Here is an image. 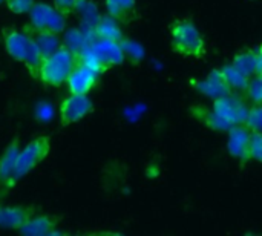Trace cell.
Returning a JSON list of instances; mask_svg holds the SVG:
<instances>
[{
    "label": "cell",
    "mask_w": 262,
    "mask_h": 236,
    "mask_svg": "<svg viewBox=\"0 0 262 236\" xmlns=\"http://www.w3.org/2000/svg\"><path fill=\"white\" fill-rule=\"evenodd\" d=\"M200 118L213 129L218 131H229L232 126L236 124H244L246 117L249 114V109L246 108V104L239 100L229 95L215 98L212 109L206 111V109H200Z\"/></svg>",
    "instance_id": "obj_1"
},
{
    "label": "cell",
    "mask_w": 262,
    "mask_h": 236,
    "mask_svg": "<svg viewBox=\"0 0 262 236\" xmlns=\"http://www.w3.org/2000/svg\"><path fill=\"white\" fill-rule=\"evenodd\" d=\"M170 41L175 52L189 58H201L206 54V40L190 18H177L170 25Z\"/></svg>",
    "instance_id": "obj_2"
},
{
    "label": "cell",
    "mask_w": 262,
    "mask_h": 236,
    "mask_svg": "<svg viewBox=\"0 0 262 236\" xmlns=\"http://www.w3.org/2000/svg\"><path fill=\"white\" fill-rule=\"evenodd\" d=\"M78 61L91 66L100 74L106 72L111 66L120 65L124 58V51L121 43L111 41L104 38H97L81 52H77Z\"/></svg>",
    "instance_id": "obj_3"
},
{
    "label": "cell",
    "mask_w": 262,
    "mask_h": 236,
    "mask_svg": "<svg viewBox=\"0 0 262 236\" xmlns=\"http://www.w3.org/2000/svg\"><path fill=\"white\" fill-rule=\"evenodd\" d=\"M77 61V52L61 45L55 52L43 58L37 78H40L48 86H61L66 83Z\"/></svg>",
    "instance_id": "obj_4"
},
{
    "label": "cell",
    "mask_w": 262,
    "mask_h": 236,
    "mask_svg": "<svg viewBox=\"0 0 262 236\" xmlns=\"http://www.w3.org/2000/svg\"><path fill=\"white\" fill-rule=\"evenodd\" d=\"M51 152V138L48 135H40L31 140L25 147L20 149L15 169L9 183V187L15 186L21 178L32 172Z\"/></svg>",
    "instance_id": "obj_5"
},
{
    "label": "cell",
    "mask_w": 262,
    "mask_h": 236,
    "mask_svg": "<svg viewBox=\"0 0 262 236\" xmlns=\"http://www.w3.org/2000/svg\"><path fill=\"white\" fill-rule=\"evenodd\" d=\"M29 14V29L35 32H52L61 34L66 28L64 14L52 5L35 2Z\"/></svg>",
    "instance_id": "obj_6"
},
{
    "label": "cell",
    "mask_w": 262,
    "mask_h": 236,
    "mask_svg": "<svg viewBox=\"0 0 262 236\" xmlns=\"http://www.w3.org/2000/svg\"><path fill=\"white\" fill-rule=\"evenodd\" d=\"M94 111V103L88 95L69 94L60 104V123L61 126H71L81 121Z\"/></svg>",
    "instance_id": "obj_7"
},
{
    "label": "cell",
    "mask_w": 262,
    "mask_h": 236,
    "mask_svg": "<svg viewBox=\"0 0 262 236\" xmlns=\"http://www.w3.org/2000/svg\"><path fill=\"white\" fill-rule=\"evenodd\" d=\"M100 72L92 69L91 66L77 61V65L74 66V69L71 71L68 80H66V86L69 94H83L88 95L98 83L100 78Z\"/></svg>",
    "instance_id": "obj_8"
},
{
    "label": "cell",
    "mask_w": 262,
    "mask_h": 236,
    "mask_svg": "<svg viewBox=\"0 0 262 236\" xmlns=\"http://www.w3.org/2000/svg\"><path fill=\"white\" fill-rule=\"evenodd\" d=\"M2 38L8 55H11L15 61L23 63L28 54L31 34H28L26 31H18L15 28H3Z\"/></svg>",
    "instance_id": "obj_9"
},
{
    "label": "cell",
    "mask_w": 262,
    "mask_h": 236,
    "mask_svg": "<svg viewBox=\"0 0 262 236\" xmlns=\"http://www.w3.org/2000/svg\"><path fill=\"white\" fill-rule=\"evenodd\" d=\"M250 135H252V131L246 124H236L229 129L227 151L233 158L243 163L250 160V154H249Z\"/></svg>",
    "instance_id": "obj_10"
},
{
    "label": "cell",
    "mask_w": 262,
    "mask_h": 236,
    "mask_svg": "<svg viewBox=\"0 0 262 236\" xmlns=\"http://www.w3.org/2000/svg\"><path fill=\"white\" fill-rule=\"evenodd\" d=\"M32 215H35V209L28 206L0 207V227L20 230Z\"/></svg>",
    "instance_id": "obj_11"
},
{
    "label": "cell",
    "mask_w": 262,
    "mask_h": 236,
    "mask_svg": "<svg viewBox=\"0 0 262 236\" xmlns=\"http://www.w3.org/2000/svg\"><path fill=\"white\" fill-rule=\"evenodd\" d=\"M196 89L200 92H203L204 95L210 97V98H220L224 95H229L232 92V88L229 86L224 74L221 69H215L212 71L204 80H201L196 86Z\"/></svg>",
    "instance_id": "obj_12"
},
{
    "label": "cell",
    "mask_w": 262,
    "mask_h": 236,
    "mask_svg": "<svg viewBox=\"0 0 262 236\" xmlns=\"http://www.w3.org/2000/svg\"><path fill=\"white\" fill-rule=\"evenodd\" d=\"M58 224V220L52 215H46V213H35L32 215L26 224L18 230L20 235L25 236H48L55 233V227Z\"/></svg>",
    "instance_id": "obj_13"
},
{
    "label": "cell",
    "mask_w": 262,
    "mask_h": 236,
    "mask_svg": "<svg viewBox=\"0 0 262 236\" xmlns=\"http://www.w3.org/2000/svg\"><path fill=\"white\" fill-rule=\"evenodd\" d=\"M20 140L14 138L6 149L3 151V154L0 155V181L5 184V187L9 189V183L15 169V163L18 158V152H20Z\"/></svg>",
    "instance_id": "obj_14"
},
{
    "label": "cell",
    "mask_w": 262,
    "mask_h": 236,
    "mask_svg": "<svg viewBox=\"0 0 262 236\" xmlns=\"http://www.w3.org/2000/svg\"><path fill=\"white\" fill-rule=\"evenodd\" d=\"M107 14L114 17L118 22H129L137 11V2L135 0H104Z\"/></svg>",
    "instance_id": "obj_15"
},
{
    "label": "cell",
    "mask_w": 262,
    "mask_h": 236,
    "mask_svg": "<svg viewBox=\"0 0 262 236\" xmlns=\"http://www.w3.org/2000/svg\"><path fill=\"white\" fill-rule=\"evenodd\" d=\"M95 35H97V38L123 43V31L118 25V20H115L111 15L98 20V23L95 25Z\"/></svg>",
    "instance_id": "obj_16"
},
{
    "label": "cell",
    "mask_w": 262,
    "mask_h": 236,
    "mask_svg": "<svg viewBox=\"0 0 262 236\" xmlns=\"http://www.w3.org/2000/svg\"><path fill=\"white\" fill-rule=\"evenodd\" d=\"M232 65H233L241 74H244L246 77H249V78L255 77V75H256V71H258L256 51L246 49V51L238 52V54L233 57Z\"/></svg>",
    "instance_id": "obj_17"
},
{
    "label": "cell",
    "mask_w": 262,
    "mask_h": 236,
    "mask_svg": "<svg viewBox=\"0 0 262 236\" xmlns=\"http://www.w3.org/2000/svg\"><path fill=\"white\" fill-rule=\"evenodd\" d=\"M43 54L37 45V40L34 35H31V40H29V48H28V54H26V58L23 61V65L26 66V69L29 71V74L32 77H38V69H40V65L43 61Z\"/></svg>",
    "instance_id": "obj_18"
},
{
    "label": "cell",
    "mask_w": 262,
    "mask_h": 236,
    "mask_svg": "<svg viewBox=\"0 0 262 236\" xmlns=\"http://www.w3.org/2000/svg\"><path fill=\"white\" fill-rule=\"evenodd\" d=\"M221 71H223V74H224V77H226V80H227V83H229V86H230L232 89L247 91L249 83H250V78L246 77L244 74H241L232 63L223 66Z\"/></svg>",
    "instance_id": "obj_19"
},
{
    "label": "cell",
    "mask_w": 262,
    "mask_h": 236,
    "mask_svg": "<svg viewBox=\"0 0 262 236\" xmlns=\"http://www.w3.org/2000/svg\"><path fill=\"white\" fill-rule=\"evenodd\" d=\"M60 34H52V32H35V40H37V45L43 54V57H48L51 55L52 52H55L60 46H61V41L58 38Z\"/></svg>",
    "instance_id": "obj_20"
},
{
    "label": "cell",
    "mask_w": 262,
    "mask_h": 236,
    "mask_svg": "<svg viewBox=\"0 0 262 236\" xmlns=\"http://www.w3.org/2000/svg\"><path fill=\"white\" fill-rule=\"evenodd\" d=\"M244 124L252 132H259V134H262V104H256L252 109H249V114L246 117Z\"/></svg>",
    "instance_id": "obj_21"
},
{
    "label": "cell",
    "mask_w": 262,
    "mask_h": 236,
    "mask_svg": "<svg viewBox=\"0 0 262 236\" xmlns=\"http://www.w3.org/2000/svg\"><path fill=\"white\" fill-rule=\"evenodd\" d=\"M249 154H250V160L262 163V134L259 132H252Z\"/></svg>",
    "instance_id": "obj_22"
},
{
    "label": "cell",
    "mask_w": 262,
    "mask_h": 236,
    "mask_svg": "<svg viewBox=\"0 0 262 236\" xmlns=\"http://www.w3.org/2000/svg\"><path fill=\"white\" fill-rule=\"evenodd\" d=\"M247 92H249V97L256 104H262V75H256L250 78Z\"/></svg>",
    "instance_id": "obj_23"
},
{
    "label": "cell",
    "mask_w": 262,
    "mask_h": 236,
    "mask_svg": "<svg viewBox=\"0 0 262 236\" xmlns=\"http://www.w3.org/2000/svg\"><path fill=\"white\" fill-rule=\"evenodd\" d=\"M8 9L14 14H28L34 6L35 0H6Z\"/></svg>",
    "instance_id": "obj_24"
},
{
    "label": "cell",
    "mask_w": 262,
    "mask_h": 236,
    "mask_svg": "<svg viewBox=\"0 0 262 236\" xmlns=\"http://www.w3.org/2000/svg\"><path fill=\"white\" fill-rule=\"evenodd\" d=\"M55 2V6L66 15V14H69L75 6H77V0H54Z\"/></svg>",
    "instance_id": "obj_25"
},
{
    "label": "cell",
    "mask_w": 262,
    "mask_h": 236,
    "mask_svg": "<svg viewBox=\"0 0 262 236\" xmlns=\"http://www.w3.org/2000/svg\"><path fill=\"white\" fill-rule=\"evenodd\" d=\"M256 60H258V71H256V75H262V45L256 49Z\"/></svg>",
    "instance_id": "obj_26"
},
{
    "label": "cell",
    "mask_w": 262,
    "mask_h": 236,
    "mask_svg": "<svg viewBox=\"0 0 262 236\" xmlns=\"http://www.w3.org/2000/svg\"><path fill=\"white\" fill-rule=\"evenodd\" d=\"M5 2H6V0H0V5H2V3H5Z\"/></svg>",
    "instance_id": "obj_27"
},
{
    "label": "cell",
    "mask_w": 262,
    "mask_h": 236,
    "mask_svg": "<svg viewBox=\"0 0 262 236\" xmlns=\"http://www.w3.org/2000/svg\"><path fill=\"white\" fill-rule=\"evenodd\" d=\"M0 183H2V181H0Z\"/></svg>",
    "instance_id": "obj_28"
}]
</instances>
